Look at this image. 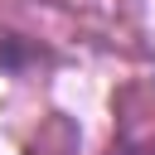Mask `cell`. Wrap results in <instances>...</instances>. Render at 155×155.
I'll return each mask as SVG.
<instances>
[{
	"label": "cell",
	"instance_id": "cell-1",
	"mask_svg": "<svg viewBox=\"0 0 155 155\" xmlns=\"http://www.w3.org/2000/svg\"><path fill=\"white\" fill-rule=\"evenodd\" d=\"M116 155H155V140H136V145H121Z\"/></svg>",
	"mask_w": 155,
	"mask_h": 155
}]
</instances>
